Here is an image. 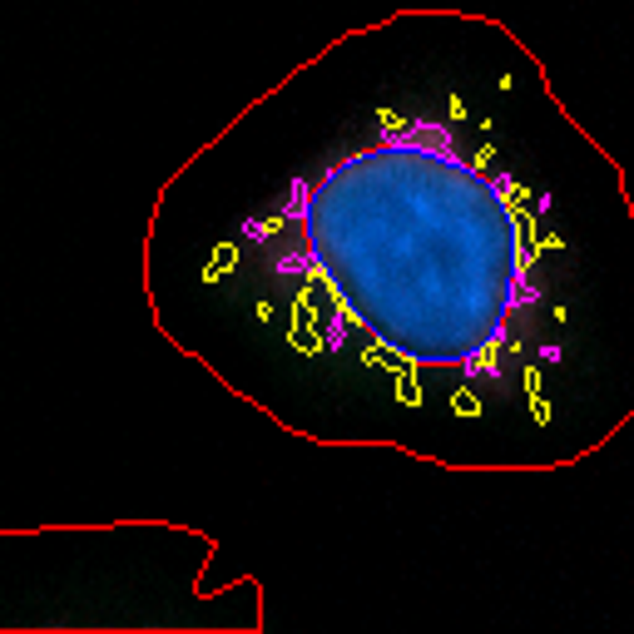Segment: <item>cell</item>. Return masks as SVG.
<instances>
[{"instance_id": "6da1fadb", "label": "cell", "mask_w": 634, "mask_h": 634, "mask_svg": "<svg viewBox=\"0 0 634 634\" xmlns=\"http://www.w3.org/2000/svg\"><path fill=\"white\" fill-rule=\"evenodd\" d=\"M238 243L303 337L407 382H501L555 308L551 198L476 124L427 110L337 139Z\"/></svg>"}]
</instances>
